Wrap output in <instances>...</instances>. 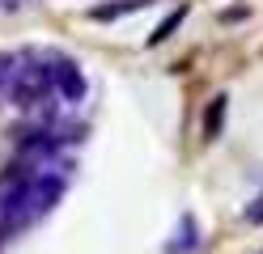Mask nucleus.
<instances>
[{
    "label": "nucleus",
    "mask_w": 263,
    "mask_h": 254,
    "mask_svg": "<svg viewBox=\"0 0 263 254\" xmlns=\"http://www.w3.org/2000/svg\"><path fill=\"white\" fill-rule=\"evenodd\" d=\"M9 97H13V106H22V110H34V106H43V102H55L47 51H22L17 55V68H13V81H9Z\"/></svg>",
    "instance_id": "1"
},
{
    "label": "nucleus",
    "mask_w": 263,
    "mask_h": 254,
    "mask_svg": "<svg viewBox=\"0 0 263 254\" xmlns=\"http://www.w3.org/2000/svg\"><path fill=\"white\" fill-rule=\"evenodd\" d=\"M47 68H51V89L64 106H77L81 97H85V72L77 68L72 55H64V51H47Z\"/></svg>",
    "instance_id": "2"
},
{
    "label": "nucleus",
    "mask_w": 263,
    "mask_h": 254,
    "mask_svg": "<svg viewBox=\"0 0 263 254\" xmlns=\"http://www.w3.org/2000/svg\"><path fill=\"white\" fill-rule=\"evenodd\" d=\"M195 250H200V220L187 212V216H178L174 237L166 242V254H195Z\"/></svg>",
    "instance_id": "3"
},
{
    "label": "nucleus",
    "mask_w": 263,
    "mask_h": 254,
    "mask_svg": "<svg viewBox=\"0 0 263 254\" xmlns=\"http://www.w3.org/2000/svg\"><path fill=\"white\" fill-rule=\"evenodd\" d=\"M225 114H229V97H225V93L208 97V110H204V140H217V135L225 131Z\"/></svg>",
    "instance_id": "4"
},
{
    "label": "nucleus",
    "mask_w": 263,
    "mask_h": 254,
    "mask_svg": "<svg viewBox=\"0 0 263 254\" xmlns=\"http://www.w3.org/2000/svg\"><path fill=\"white\" fill-rule=\"evenodd\" d=\"M144 5H149V0H110V5L93 9V22H115V17H127V13H136Z\"/></svg>",
    "instance_id": "5"
},
{
    "label": "nucleus",
    "mask_w": 263,
    "mask_h": 254,
    "mask_svg": "<svg viewBox=\"0 0 263 254\" xmlns=\"http://www.w3.org/2000/svg\"><path fill=\"white\" fill-rule=\"evenodd\" d=\"M183 22H187V9H183V5H178V9H170V13H166V22H161V26L149 34V47H161V43H166V38H170V34L183 26Z\"/></svg>",
    "instance_id": "6"
},
{
    "label": "nucleus",
    "mask_w": 263,
    "mask_h": 254,
    "mask_svg": "<svg viewBox=\"0 0 263 254\" xmlns=\"http://www.w3.org/2000/svg\"><path fill=\"white\" fill-rule=\"evenodd\" d=\"M13 68H17V55H13V51H0V89H9Z\"/></svg>",
    "instance_id": "7"
},
{
    "label": "nucleus",
    "mask_w": 263,
    "mask_h": 254,
    "mask_svg": "<svg viewBox=\"0 0 263 254\" xmlns=\"http://www.w3.org/2000/svg\"><path fill=\"white\" fill-rule=\"evenodd\" d=\"M246 220H251V225H263V195H255L251 203H246V212H242Z\"/></svg>",
    "instance_id": "8"
}]
</instances>
